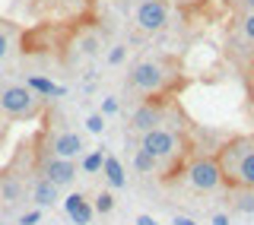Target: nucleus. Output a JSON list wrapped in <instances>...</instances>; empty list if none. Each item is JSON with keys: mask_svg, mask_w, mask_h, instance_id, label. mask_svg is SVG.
I'll return each mask as SVG.
<instances>
[{"mask_svg": "<svg viewBox=\"0 0 254 225\" xmlns=\"http://www.w3.org/2000/svg\"><path fill=\"white\" fill-rule=\"evenodd\" d=\"M190 83L185 73V60L178 54H153L130 63L124 79V92L137 99H153V95H181V89Z\"/></svg>", "mask_w": 254, "mask_h": 225, "instance_id": "f257e3e1", "label": "nucleus"}, {"mask_svg": "<svg viewBox=\"0 0 254 225\" xmlns=\"http://www.w3.org/2000/svg\"><path fill=\"white\" fill-rule=\"evenodd\" d=\"M35 181V136L16 143L6 165H0V210L22 213L29 206V190Z\"/></svg>", "mask_w": 254, "mask_h": 225, "instance_id": "f03ea898", "label": "nucleus"}, {"mask_svg": "<svg viewBox=\"0 0 254 225\" xmlns=\"http://www.w3.org/2000/svg\"><path fill=\"white\" fill-rule=\"evenodd\" d=\"M156 127H185L194 130V120L185 111L178 95H153V99H137L127 114V133L140 136Z\"/></svg>", "mask_w": 254, "mask_h": 225, "instance_id": "7ed1b4c3", "label": "nucleus"}, {"mask_svg": "<svg viewBox=\"0 0 254 225\" xmlns=\"http://www.w3.org/2000/svg\"><path fill=\"white\" fill-rule=\"evenodd\" d=\"M213 152H216V162L222 168L226 194H254V136H229Z\"/></svg>", "mask_w": 254, "mask_h": 225, "instance_id": "20e7f679", "label": "nucleus"}, {"mask_svg": "<svg viewBox=\"0 0 254 225\" xmlns=\"http://www.w3.org/2000/svg\"><path fill=\"white\" fill-rule=\"evenodd\" d=\"M51 111V102L35 95L22 79H6L0 83V114L10 124H35Z\"/></svg>", "mask_w": 254, "mask_h": 225, "instance_id": "39448f33", "label": "nucleus"}, {"mask_svg": "<svg viewBox=\"0 0 254 225\" xmlns=\"http://www.w3.org/2000/svg\"><path fill=\"white\" fill-rule=\"evenodd\" d=\"M185 184L194 194H222L226 181H222V168L216 162V152H194L185 168Z\"/></svg>", "mask_w": 254, "mask_h": 225, "instance_id": "423d86ee", "label": "nucleus"}, {"mask_svg": "<svg viewBox=\"0 0 254 225\" xmlns=\"http://www.w3.org/2000/svg\"><path fill=\"white\" fill-rule=\"evenodd\" d=\"M35 174H42V178L54 181L61 190H70V187L79 181V168H76V162L51 156V152H45L38 143H35Z\"/></svg>", "mask_w": 254, "mask_h": 225, "instance_id": "0eeeda50", "label": "nucleus"}, {"mask_svg": "<svg viewBox=\"0 0 254 225\" xmlns=\"http://www.w3.org/2000/svg\"><path fill=\"white\" fill-rule=\"evenodd\" d=\"M169 3H159V0H140L137 10H133V26H137L143 35H156L169 26Z\"/></svg>", "mask_w": 254, "mask_h": 225, "instance_id": "6e6552de", "label": "nucleus"}, {"mask_svg": "<svg viewBox=\"0 0 254 225\" xmlns=\"http://www.w3.org/2000/svg\"><path fill=\"white\" fill-rule=\"evenodd\" d=\"M61 210L73 225H92L95 210H92V197L79 194V190H67V197L61 200Z\"/></svg>", "mask_w": 254, "mask_h": 225, "instance_id": "1a4fd4ad", "label": "nucleus"}, {"mask_svg": "<svg viewBox=\"0 0 254 225\" xmlns=\"http://www.w3.org/2000/svg\"><path fill=\"white\" fill-rule=\"evenodd\" d=\"M64 200V190L58 187L54 181L42 178V174H35V181H32V190H29V206H38V210H51V206H61Z\"/></svg>", "mask_w": 254, "mask_h": 225, "instance_id": "9d476101", "label": "nucleus"}, {"mask_svg": "<svg viewBox=\"0 0 254 225\" xmlns=\"http://www.w3.org/2000/svg\"><path fill=\"white\" fill-rule=\"evenodd\" d=\"M22 83H26L35 95H42L45 102H54V99H64V95H67V86H61L51 73H26Z\"/></svg>", "mask_w": 254, "mask_h": 225, "instance_id": "9b49d317", "label": "nucleus"}, {"mask_svg": "<svg viewBox=\"0 0 254 225\" xmlns=\"http://www.w3.org/2000/svg\"><path fill=\"white\" fill-rule=\"evenodd\" d=\"M102 178H105V187L111 190H124L127 187V168L118 156H105V165H102Z\"/></svg>", "mask_w": 254, "mask_h": 225, "instance_id": "f8f14e48", "label": "nucleus"}, {"mask_svg": "<svg viewBox=\"0 0 254 225\" xmlns=\"http://www.w3.org/2000/svg\"><path fill=\"white\" fill-rule=\"evenodd\" d=\"M133 174H140L143 181H159V184H162L165 171H162V165H159L153 156H146L143 149L133 146Z\"/></svg>", "mask_w": 254, "mask_h": 225, "instance_id": "ddd939ff", "label": "nucleus"}, {"mask_svg": "<svg viewBox=\"0 0 254 225\" xmlns=\"http://www.w3.org/2000/svg\"><path fill=\"white\" fill-rule=\"evenodd\" d=\"M105 156H108V149H105V146L86 149L83 156L76 159V168H79V174H102V165H105Z\"/></svg>", "mask_w": 254, "mask_h": 225, "instance_id": "4468645a", "label": "nucleus"}, {"mask_svg": "<svg viewBox=\"0 0 254 225\" xmlns=\"http://www.w3.org/2000/svg\"><path fill=\"white\" fill-rule=\"evenodd\" d=\"M19 42H22L19 29H16L13 22L0 19V63H3L6 57H10L13 51H19Z\"/></svg>", "mask_w": 254, "mask_h": 225, "instance_id": "2eb2a0df", "label": "nucleus"}, {"mask_svg": "<svg viewBox=\"0 0 254 225\" xmlns=\"http://www.w3.org/2000/svg\"><path fill=\"white\" fill-rule=\"evenodd\" d=\"M92 197V210H95V216H111L118 210V190H111V187H99L95 194H89Z\"/></svg>", "mask_w": 254, "mask_h": 225, "instance_id": "dca6fc26", "label": "nucleus"}, {"mask_svg": "<svg viewBox=\"0 0 254 225\" xmlns=\"http://www.w3.org/2000/svg\"><path fill=\"white\" fill-rule=\"evenodd\" d=\"M83 127H86V133L102 136V133H105V127H108V117L99 114V111H89V114H86V120H83Z\"/></svg>", "mask_w": 254, "mask_h": 225, "instance_id": "f3484780", "label": "nucleus"}, {"mask_svg": "<svg viewBox=\"0 0 254 225\" xmlns=\"http://www.w3.org/2000/svg\"><path fill=\"white\" fill-rule=\"evenodd\" d=\"M238 32L248 45H254V13H242L238 16Z\"/></svg>", "mask_w": 254, "mask_h": 225, "instance_id": "a211bd4d", "label": "nucleus"}, {"mask_svg": "<svg viewBox=\"0 0 254 225\" xmlns=\"http://www.w3.org/2000/svg\"><path fill=\"white\" fill-rule=\"evenodd\" d=\"M99 114H105V117H115V114H121V99H118V95H102Z\"/></svg>", "mask_w": 254, "mask_h": 225, "instance_id": "6ab92c4d", "label": "nucleus"}, {"mask_svg": "<svg viewBox=\"0 0 254 225\" xmlns=\"http://www.w3.org/2000/svg\"><path fill=\"white\" fill-rule=\"evenodd\" d=\"M42 216H45V210L32 206V210H26V213H16V225H38V222H42Z\"/></svg>", "mask_w": 254, "mask_h": 225, "instance_id": "aec40b11", "label": "nucleus"}, {"mask_svg": "<svg viewBox=\"0 0 254 225\" xmlns=\"http://www.w3.org/2000/svg\"><path fill=\"white\" fill-rule=\"evenodd\" d=\"M124 60H127V45H115V48L108 51V57H105L108 67H121Z\"/></svg>", "mask_w": 254, "mask_h": 225, "instance_id": "412c9836", "label": "nucleus"}, {"mask_svg": "<svg viewBox=\"0 0 254 225\" xmlns=\"http://www.w3.org/2000/svg\"><path fill=\"white\" fill-rule=\"evenodd\" d=\"M226 6H232L238 13H254V0H226Z\"/></svg>", "mask_w": 254, "mask_h": 225, "instance_id": "4be33fe9", "label": "nucleus"}, {"mask_svg": "<svg viewBox=\"0 0 254 225\" xmlns=\"http://www.w3.org/2000/svg\"><path fill=\"white\" fill-rule=\"evenodd\" d=\"M206 225H232V216H229V213H213Z\"/></svg>", "mask_w": 254, "mask_h": 225, "instance_id": "5701e85b", "label": "nucleus"}, {"mask_svg": "<svg viewBox=\"0 0 254 225\" xmlns=\"http://www.w3.org/2000/svg\"><path fill=\"white\" fill-rule=\"evenodd\" d=\"M169 225H200V222H197L194 216H172Z\"/></svg>", "mask_w": 254, "mask_h": 225, "instance_id": "b1692460", "label": "nucleus"}, {"mask_svg": "<svg viewBox=\"0 0 254 225\" xmlns=\"http://www.w3.org/2000/svg\"><path fill=\"white\" fill-rule=\"evenodd\" d=\"M6 136H10V120H6L3 114H0V146L6 143Z\"/></svg>", "mask_w": 254, "mask_h": 225, "instance_id": "393cba45", "label": "nucleus"}, {"mask_svg": "<svg viewBox=\"0 0 254 225\" xmlns=\"http://www.w3.org/2000/svg\"><path fill=\"white\" fill-rule=\"evenodd\" d=\"M137 225H159L153 216H137Z\"/></svg>", "mask_w": 254, "mask_h": 225, "instance_id": "a878e982", "label": "nucleus"}, {"mask_svg": "<svg viewBox=\"0 0 254 225\" xmlns=\"http://www.w3.org/2000/svg\"><path fill=\"white\" fill-rule=\"evenodd\" d=\"M159 3H169V6H172V3H175V0H159Z\"/></svg>", "mask_w": 254, "mask_h": 225, "instance_id": "bb28decb", "label": "nucleus"}]
</instances>
